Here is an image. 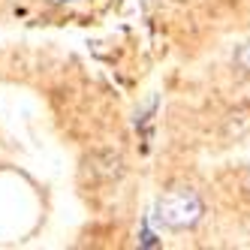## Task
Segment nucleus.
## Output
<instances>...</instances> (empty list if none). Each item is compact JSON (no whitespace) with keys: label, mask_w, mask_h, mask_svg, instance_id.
Instances as JSON below:
<instances>
[{"label":"nucleus","mask_w":250,"mask_h":250,"mask_svg":"<svg viewBox=\"0 0 250 250\" xmlns=\"http://www.w3.org/2000/svg\"><path fill=\"white\" fill-rule=\"evenodd\" d=\"M48 3H58L61 6V3H79V0H48Z\"/></svg>","instance_id":"4"},{"label":"nucleus","mask_w":250,"mask_h":250,"mask_svg":"<svg viewBox=\"0 0 250 250\" xmlns=\"http://www.w3.org/2000/svg\"><path fill=\"white\" fill-rule=\"evenodd\" d=\"M235 66L241 69L244 76H250V42H244V45L235 51Z\"/></svg>","instance_id":"3"},{"label":"nucleus","mask_w":250,"mask_h":250,"mask_svg":"<svg viewBox=\"0 0 250 250\" xmlns=\"http://www.w3.org/2000/svg\"><path fill=\"white\" fill-rule=\"evenodd\" d=\"M205 214V202L190 187H172L157 199V220L172 232L193 229Z\"/></svg>","instance_id":"1"},{"label":"nucleus","mask_w":250,"mask_h":250,"mask_svg":"<svg viewBox=\"0 0 250 250\" xmlns=\"http://www.w3.org/2000/svg\"><path fill=\"white\" fill-rule=\"evenodd\" d=\"M87 166H91V175L94 178L115 181V178H121V172H124V160L118 154H97V157L87 160Z\"/></svg>","instance_id":"2"}]
</instances>
